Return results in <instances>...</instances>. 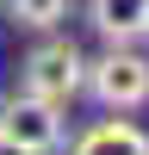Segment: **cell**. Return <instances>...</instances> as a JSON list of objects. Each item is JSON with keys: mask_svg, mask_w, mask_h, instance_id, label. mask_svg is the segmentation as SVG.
<instances>
[{"mask_svg": "<svg viewBox=\"0 0 149 155\" xmlns=\"http://www.w3.org/2000/svg\"><path fill=\"white\" fill-rule=\"evenodd\" d=\"M19 87H25V93H37V99L68 106V99L87 87V56L68 44V37H44V44L19 62Z\"/></svg>", "mask_w": 149, "mask_h": 155, "instance_id": "6da1fadb", "label": "cell"}, {"mask_svg": "<svg viewBox=\"0 0 149 155\" xmlns=\"http://www.w3.org/2000/svg\"><path fill=\"white\" fill-rule=\"evenodd\" d=\"M87 93L106 112H137L149 99V62L137 56L131 44H112L99 62H87Z\"/></svg>", "mask_w": 149, "mask_h": 155, "instance_id": "7a4b0ae2", "label": "cell"}, {"mask_svg": "<svg viewBox=\"0 0 149 155\" xmlns=\"http://www.w3.org/2000/svg\"><path fill=\"white\" fill-rule=\"evenodd\" d=\"M0 137H12L19 149H31V155H50V149H62V106L56 99H37V93H12L6 106H0Z\"/></svg>", "mask_w": 149, "mask_h": 155, "instance_id": "3957f363", "label": "cell"}, {"mask_svg": "<svg viewBox=\"0 0 149 155\" xmlns=\"http://www.w3.org/2000/svg\"><path fill=\"white\" fill-rule=\"evenodd\" d=\"M87 19L106 44H137L149 37V0H87Z\"/></svg>", "mask_w": 149, "mask_h": 155, "instance_id": "277c9868", "label": "cell"}, {"mask_svg": "<svg viewBox=\"0 0 149 155\" xmlns=\"http://www.w3.org/2000/svg\"><path fill=\"white\" fill-rule=\"evenodd\" d=\"M68 155H149V137L137 130L131 118H99Z\"/></svg>", "mask_w": 149, "mask_h": 155, "instance_id": "5b68a950", "label": "cell"}, {"mask_svg": "<svg viewBox=\"0 0 149 155\" xmlns=\"http://www.w3.org/2000/svg\"><path fill=\"white\" fill-rule=\"evenodd\" d=\"M6 19L25 31H56L68 19V0H6Z\"/></svg>", "mask_w": 149, "mask_h": 155, "instance_id": "8992f818", "label": "cell"}, {"mask_svg": "<svg viewBox=\"0 0 149 155\" xmlns=\"http://www.w3.org/2000/svg\"><path fill=\"white\" fill-rule=\"evenodd\" d=\"M0 155H31V149H19L12 137H0Z\"/></svg>", "mask_w": 149, "mask_h": 155, "instance_id": "52a82bcc", "label": "cell"}, {"mask_svg": "<svg viewBox=\"0 0 149 155\" xmlns=\"http://www.w3.org/2000/svg\"><path fill=\"white\" fill-rule=\"evenodd\" d=\"M0 6H6V0H0Z\"/></svg>", "mask_w": 149, "mask_h": 155, "instance_id": "ba28073f", "label": "cell"}]
</instances>
